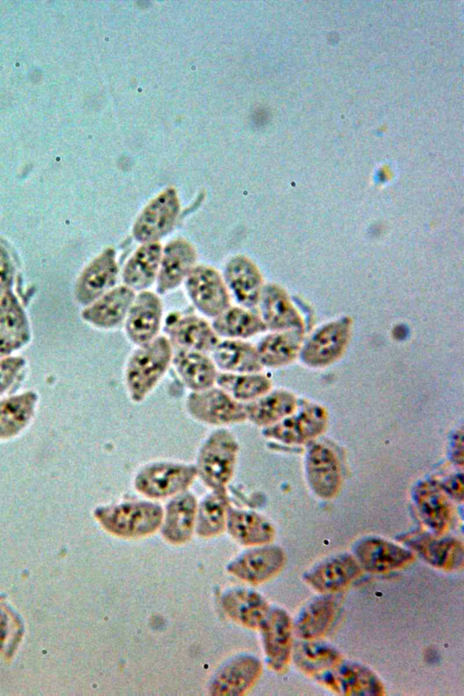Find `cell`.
Returning a JSON list of instances; mask_svg holds the SVG:
<instances>
[{"instance_id": "cell-1", "label": "cell", "mask_w": 464, "mask_h": 696, "mask_svg": "<svg viewBox=\"0 0 464 696\" xmlns=\"http://www.w3.org/2000/svg\"><path fill=\"white\" fill-rule=\"evenodd\" d=\"M172 345L166 336H157L139 345L129 357L125 386L130 399L140 402L154 390L171 363Z\"/></svg>"}, {"instance_id": "cell-2", "label": "cell", "mask_w": 464, "mask_h": 696, "mask_svg": "<svg viewBox=\"0 0 464 696\" xmlns=\"http://www.w3.org/2000/svg\"><path fill=\"white\" fill-rule=\"evenodd\" d=\"M239 443L225 427L212 430L201 442L194 463L197 477L211 490L225 489L237 466Z\"/></svg>"}, {"instance_id": "cell-3", "label": "cell", "mask_w": 464, "mask_h": 696, "mask_svg": "<svg viewBox=\"0 0 464 696\" xmlns=\"http://www.w3.org/2000/svg\"><path fill=\"white\" fill-rule=\"evenodd\" d=\"M94 517L102 527L121 537H140L160 527L163 508L154 501L129 500L97 507Z\"/></svg>"}, {"instance_id": "cell-4", "label": "cell", "mask_w": 464, "mask_h": 696, "mask_svg": "<svg viewBox=\"0 0 464 696\" xmlns=\"http://www.w3.org/2000/svg\"><path fill=\"white\" fill-rule=\"evenodd\" d=\"M196 478L194 463L154 460L137 469L133 486L141 495L151 499H160L186 491Z\"/></svg>"}, {"instance_id": "cell-5", "label": "cell", "mask_w": 464, "mask_h": 696, "mask_svg": "<svg viewBox=\"0 0 464 696\" xmlns=\"http://www.w3.org/2000/svg\"><path fill=\"white\" fill-rule=\"evenodd\" d=\"M188 414L195 420L216 427H225L246 420L245 405L218 386L190 392L185 401Z\"/></svg>"}, {"instance_id": "cell-6", "label": "cell", "mask_w": 464, "mask_h": 696, "mask_svg": "<svg viewBox=\"0 0 464 696\" xmlns=\"http://www.w3.org/2000/svg\"><path fill=\"white\" fill-rule=\"evenodd\" d=\"M179 202L174 188H169L153 198L133 223V238L141 244L159 242L174 227Z\"/></svg>"}, {"instance_id": "cell-7", "label": "cell", "mask_w": 464, "mask_h": 696, "mask_svg": "<svg viewBox=\"0 0 464 696\" xmlns=\"http://www.w3.org/2000/svg\"><path fill=\"white\" fill-rule=\"evenodd\" d=\"M185 280L188 297L204 315L215 318L229 307L227 286L215 268L195 266Z\"/></svg>"}, {"instance_id": "cell-8", "label": "cell", "mask_w": 464, "mask_h": 696, "mask_svg": "<svg viewBox=\"0 0 464 696\" xmlns=\"http://www.w3.org/2000/svg\"><path fill=\"white\" fill-rule=\"evenodd\" d=\"M353 553L361 568L375 574L389 573L402 568L414 559L411 550L375 536L358 541L354 546Z\"/></svg>"}, {"instance_id": "cell-9", "label": "cell", "mask_w": 464, "mask_h": 696, "mask_svg": "<svg viewBox=\"0 0 464 696\" xmlns=\"http://www.w3.org/2000/svg\"><path fill=\"white\" fill-rule=\"evenodd\" d=\"M267 664L276 672L287 667L292 652L293 624L282 608L270 609L260 628Z\"/></svg>"}, {"instance_id": "cell-10", "label": "cell", "mask_w": 464, "mask_h": 696, "mask_svg": "<svg viewBox=\"0 0 464 696\" xmlns=\"http://www.w3.org/2000/svg\"><path fill=\"white\" fill-rule=\"evenodd\" d=\"M162 318V304L153 292L141 291L125 318V333L136 344L147 343L158 336Z\"/></svg>"}, {"instance_id": "cell-11", "label": "cell", "mask_w": 464, "mask_h": 696, "mask_svg": "<svg viewBox=\"0 0 464 696\" xmlns=\"http://www.w3.org/2000/svg\"><path fill=\"white\" fill-rule=\"evenodd\" d=\"M118 272L116 252L107 247L82 272L75 289L77 300L84 305L94 302L112 288Z\"/></svg>"}, {"instance_id": "cell-12", "label": "cell", "mask_w": 464, "mask_h": 696, "mask_svg": "<svg viewBox=\"0 0 464 696\" xmlns=\"http://www.w3.org/2000/svg\"><path fill=\"white\" fill-rule=\"evenodd\" d=\"M285 562L282 548L266 546L241 554L227 565V571L246 582L259 584L279 573Z\"/></svg>"}, {"instance_id": "cell-13", "label": "cell", "mask_w": 464, "mask_h": 696, "mask_svg": "<svg viewBox=\"0 0 464 696\" xmlns=\"http://www.w3.org/2000/svg\"><path fill=\"white\" fill-rule=\"evenodd\" d=\"M197 257L194 246L185 238L169 242L162 249L156 278L157 292L163 295L179 286L195 267Z\"/></svg>"}, {"instance_id": "cell-14", "label": "cell", "mask_w": 464, "mask_h": 696, "mask_svg": "<svg viewBox=\"0 0 464 696\" xmlns=\"http://www.w3.org/2000/svg\"><path fill=\"white\" fill-rule=\"evenodd\" d=\"M262 671L260 661L252 655H241L223 665L209 683V694L238 696L247 691Z\"/></svg>"}, {"instance_id": "cell-15", "label": "cell", "mask_w": 464, "mask_h": 696, "mask_svg": "<svg viewBox=\"0 0 464 696\" xmlns=\"http://www.w3.org/2000/svg\"><path fill=\"white\" fill-rule=\"evenodd\" d=\"M355 557L342 554L328 558L308 570L304 581L322 594H332L345 588L361 573Z\"/></svg>"}, {"instance_id": "cell-16", "label": "cell", "mask_w": 464, "mask_h": 696, "mask_svg": "<svg viewBox=\"0 0 464 696\" xmlns=\"http://www.w3.org/2000/svg\"><path fill=\"white\" fill-rule=\"evenodd\" d=\"M134 298L125 285L111 288L82 311V318L98 328H114L126 318Z\"/></svg>"}, {"instance_id": "cell-17", "label": "cell", "mask_w": 464, "mask_h": 696, "mask_svg": "<svg viewBox=\"0 0 464 696\" xmlns=\"http://www.w3.org/2000/svg\"><path fill=\"white\" fill-rule=\"evenodd\" d=\"M169 341L176 349L211 353L219 342L212 326L194 316H179L167 324Z\"/></svg>"}, {"instance_id": "cell-18", "label": "cell", "mask_w": 464, "mask_h": 696, "mask_svg": "<svg viewBox=\"0 0 464 696\" xmlns=\"http://www.w3.org/2000/svg\"><path fill=\"white\" fill-rule=\"evenodd\" d=\"M197 506L195 496L187 490L170 498L163 510L160 525L166 540L183 544L190 539L195 528Z\"/></svg>"}, {"instance_id": "cell-19", "label": "cell", "mask_w": 464, "mask_h": 696, "mask_svg": "<svg viewBox=\"0 0 464 696\" xmlns=\"http://www.w3.org/2000/svg\"><path fill=\"white\" fill-rule=\"evenodd\" d=\"M405 542L432 566L456 570L463 565L464 548L458 539L420 534L407 537Z\"/></svg>"}, {"instance_id": "cell-20", "label": "cell", "mask_w": 464, "mask_h": 696, "mask_svg": "<svg viewBox=\"0 0 464 696\" xmlns=\"http://www.w3.org/2000/svg\"><path fill=\"white\" fill-rule=\"evenodd\" d=\"M225 279L238 303L246 308L258 304L262 291V276L248 257L237 255L225 266Z\"/></svg>"}, {"instance_id": "cell-21", "label": "cell", "mask_w": 464, "mask_h": 696, "mask_svg": "<svg viewBox=\"0 0 464 696\" xmlns=\"http://www.w3.org/2000/svg\"><path fill=\"white\" fill-rule=\"evenodd\" d=\"M171 363L182 383L190 392L205 390L216 384L218 372L207 353L176 349Z\"/></svg>"}, {"instance_id": "cell-22", "label": "cell", "mask_w": 464, "mask_h": 696, "mask_svg": "<svg viewBox=\"0 0 464 696\" xmlns=\"http://www.w3.org/2000/svg\"><path fill=\"white\" fill-rule=\"evenodd\" d=\"M333 691L345 695H382L383 685L369 668L351 662H341L324 683Z\"/></svg>"}, {"instance_id": "cell-23", "label": "cell", "mask_w": 464, "mask_h": 696, "mask_svg": "<svg viewBox=\"0 0 464 696\" xmlns=\"http://www.w3.org/2000/svg\"><path fill=\"white\" fill-rule=\"evenodd\" d=\"M349 334L345 321L329 324L318 330L303 349V360L311 366H322L334 361L344 348Z\"/></svg>"}, {"instance_id": "cell-24", "label": "cell", "mask_w": 464, "mask_h": 696, "mask_svg": "<svg viewBox=\"0 0 464 696\" xmlns=\"http://www.w3.org/2000/svg\"><path fill=\"white\" fill-rule=\"evenodd\" d=\"M221 605L231 619L252 629H259L270 611L261 594L242 588L225 592L221 597Z\"/></svg>"}, {"instance_id": "cell-25", "label": "cell", "mask_w": 464, "mask_h": 696, "mask_svg": "<svg viewBox=\"0 0 464 696\" xmlns=\"http://www.w3.org/2000/svg\"><path fill=\"white\" fill-rule=\"evenodd\" d=\"M324 424V414L319 407L304 410L296 416L284 418L266 427L263 434L285 443H299L316 435Z\"/></svg>"}, {"instance_id": "cell-26", "label": "cell", "mask_w": 464, "mask_h": 696, "mask_svg": "<svg viewBox=\"0 0 464 696\" xmlns=\"http://www.w3.org/2000/svg\"><path fill=\"white\" fill-rule=\"evenodd\" d=\"M162 247L159 242L141 244L126 262L122 280L133 291H144L157 278Z\"/></svg>"}, {"instance_id": "cell-27", "label": "cell", "mask_w": 464, "mask_h": 696, "mask_svg": "<svg viewBox=\"0 0 464 696\" xmlns=\"http://www.w3.org/2000/svg\"><path fill=\"white\" fill-rule=\"evenodd\" d=\"M307 475L313 490L323 498L334 497L340 485V470L334 453L322 445L314 446L307 456Z\"/></svg>"}, {"instance_id": "cell-28", "label": "cell", "mask_w": 464, "mask_h": 696, "mask_svg": "<svg viewBox=\"0 0 464 696\" xmlns=\"http://www.w3.org/2000/svg\"><path fill=\"white\" fill-rule=\"evenodd\" d=\"M211 354L216 367L224 372H258L263 367L256 348L239 339L218 342Z\"/></svg>"}, {"instance_id": "cell-29", "label": "cell", "mask_w": 464, "mask_h": 696, "mask_svg": "<svg viewBox=\"0 0 464 696\" xmlns=\"http://www.w3.org/2000/svg\"><path fill=\"white\" fill-rule=\"evenodd\" d=\"M226 527L234 539L246 546L268 544L275 536L274 527L264 517L232 507L227 510Z\"/></svg>"}, {"instance_id": "cell-30", "label": "cell", "mask_w": 464, "mask_h": 696, "mask_svg": "<svg viewBox=\"0 0 464 696\" xmlns=\"http://www.w3.org/2000/svg\"><path fill=\"white\" fill-rule=\"evenodd\" d=\"M331 594L316 597L299 614L294 629L304 640H316L330 628L337 611L336 602Z\"/></svg>"}, {"instance_id": "cell-31", "label": "cell", "mask_w": 464, "mask_h": 696, "mask_svg": "<svg viewBox=\"0 0 464 696\" xmlns=\"http://www.w3.org/2000/svg\"><path fill=\"white\" fill-rule=\"evenodd\" d=\"M258 304L266 329L285 330L301 327V321L285 292L275 285L262 288Z\"/></svg>"}, {"instance_id": "cell-32", "label": "cell", "mask_w": 464, "mask_h": 696, "mask_svg": "<svg viewBox=\"0 0 464 696\" xmlns=\"http://www.w3.org/2000/svg\"><path fill=\"white\" fill-rule=\"evenodd\" d=\"M244 405L246 420L266 428L291 413L295 408V399L287 392L275 391L267 392Z\"/></svg>"}, {"instance_id": "cell-33", "label": "cell", "mask_w": 464, "mask_h": 696, "mask_svg": "<svg viewBox=\"0 0 464 696\" xmlns=\"http://www.w3.org/2000/svg\"><path fill=\"white\" fill-rule=\"evenodd\" d=\"M294 657L299 668L316 677L319 682L343 662L341 654L334 647L314 640H304L296 644Z\"/></svg>"}, {"instance_id": "cell-34", "label": "cell", "mask_w": 464, "mask_h": 696, "mask_svg": "<svg viewBox=\"0 0 464 696\" xmlns=\"http://www.w3.org/2000/svg\"><path fill=\"white\" fill-rule=\"evenodd\" d=\"M229 501L225 489L211 490L197 506L195 530L202 537L219 535L226 527Z\"/></svg>"}, {"instance_id": "cell-35", "label": "cell", "mask_w": 464, "mask_h": 696, "mask_svg": "<svg viewBox=\"0 0 464 696\" xmlns=\"http://www.w3.org/2000/svg\"><path fill=\"white\" fill-rule=\"evenodd\" d=\"M37 395L28 391L0 401V440L17 435L32 419Z\"/></svg>"}, {"instance_id": "cell-36", "label": "cell", "mask_w": 464, "mask_h": 696, "mask_svg": "<svg viewBox=\"0 0 464 696\" xmlns=\"http://www.w3.org/2000/svg\"><path fill=\"white\" fill-rule=\"evenodd\" d=\"M212 328L218 336L246 339L266 330L261 317L241 307H228L215 317Z\"/></svg>"}, {"instance_id": "cell-37", "label": "cell", "mask_w": 464, "mask_h": 696, "mask_svg": "<svg viewBox=\"0 0 464 696\" xmlns=\"http://www.w3.org/2000/svg\"><path fill=\"white\" fill-rule=\"evenodd\" d=\"M415 501L425 523L442 535L450 521V508L444 495L433 485L423 483L415 490Z\"/></svg>"}, {"instance_id": "cell-38", "label": "cell", "mask_w": 464, "mask_h": 696, "mask_svg": "<svg viewBox=\"0 0 464 696\" xmlns=\"http://www.w3.org/2000/svg\"><path fill=\"white\" fill-rule=\"evenodd\" d=\"M241 403L249 402L269 392L271 382L258 372H218L216 384Z\"/></svg>"}, {"instance_id": "cell-39", "label": "cell", "mask_w": 464, "mask_h": 696, "mask_svg": "<svg viewBox=\"0 0 464 696\" xmlns=\"http://www.w3.org/2000/svg\"><path fill=\"white\" fill-rule=\"evenodd\" d=\"M300 340L297 330L266 335L256 347L261 364L277 367L291 362L299 349Z\"/></svg>"}, {"instance_id": "cell-40", "label": "cell", "mask_w": 464, "mask_h": 696, "mask_svg": "<svg viewBox=\"0 0 464 696\" xmlns=\"http://www.w3.org/2000/svg\"><path fill=\"white\" fill-rule=\"evenodd\" d=\"M0 334L20 345L29 340V326L25 314L11 291L0 296Z\"/></svg>"}, {"instance_id": "cell-41", "label": "cell", "mask_w": 464, "mask_h": 696, "mask_svg": "<svg viewBox=\"0 0 464 696\" xmlns=\"http://www.w3.org/2000/svg\"><path fill=\"white\" fill-rule=\"evenodd\" d=\"M20 629L14 614L6 606L0 604V650L14 644Z\"/></svg>"}, {"instance_id": "cell-42", "label": "cell", "mask_w": 464, "mask_h": 696, "mask_svg": "<svg viewBox=\"0 0 464 696\" xmlns=\"http://www.w3.org/2000/svg\"><path fill=\"white\" fill-rule=\"evenodd\" d=\"M24 366L21 357H8L0 361V394L13 385Z\"/></svg>"}, {"instance_id": "cell-43", "label": "cell", "mask_w": 464, "mask_h": 696, "mask_svg": "<svg viewBox=\"0 0 464 696\" xmlns=\"http://www.w3.org/2000/svg\"><path fill=\"white\" fill-rule=\"evenodd\" d=\"M13 279V267L5 248L0 246V296L10 291Z\"/></svg>"}, {"instance_id": "cell-44", "label": "cell", "mask_w": 464, "mask_h": 696, "mask_svg": "<svg viewBox=\"0 0 464 696\" xmlns=\"http://www.w3.org/2000/svg\"><path fill=\"white\" fill-rule=\"evenodd\" d=\"M18 343L0 334V358L21 347Z\"/></svg>"}]
</instances>
